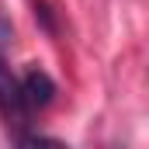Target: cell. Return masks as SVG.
<instances>
[{
    "instance_id": "cell-1",
    "label": "cell",
    "mask_w": 149,
    "mask_h": 149,
    "mask_svg": "<svg viewBox=\"0 0 149 149\" xmlns=\"http://www.w3.org/2000/svg\"><path fill=\"white\" fill-rule=\"evenodd\" d=\"M0 114L7 121H24L28 104H24V94H21V80L10 73V66L0 59Z\"/></svg>"
},
{
    "instance_id": "cell-2",
    "label": "cell",
    "mask_w": 149,
    "mask_h": 149,
    "mask_svg": "<svg viewBox=\"0 0 149 149\" xmlns=\"http://www.w3.org/2000/svg\"><path fill=\"white\" fill-rule=\"evenodd\" d=\"M21 94H24L28 111H38V108H49V104H52V97H56V83H52V76L45 73V70L31 66L28 73L21 76Z\"/></svg>"
}]
</instances>
